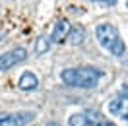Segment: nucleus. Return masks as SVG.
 <instances>
[{"label": "nucleus", "instance_id": "5", "mask_svg": "<svg viewBox=\"0 0 128 126\" xmlns=\"http://www.w3.org/2000/svg\"><path fill=\"white\" fill-rule=\"evenodd\" d=\"M70 29H72V25H70V22L66 20V18H60L58 22H56L54 29H52V33H50V43H64V41L68 39V35H70Z\"/></svg>", "mask_w": 128, "mask_h": 126}, {"label": "nucleus", "instance_id": "8", "mask_svg": "<svg viewBox=\"0 0 128 126\" xmlns=\"http://www.w3.org/2000/svg\"><path fill=\"white\" fill-rule=\"evenodd\" d=\"M37 86H39V80H37V76H35L33 72H24L22 78H20V82H18V87H20L22 91H31V89H35Z\"/></svg>", "mask_w": 128, "mask_h": 126}, {"label": "nucleus", "instance_id": "16", "mask_svg": "<svg viewBox=\"0 0 128 126\" xmlns=\"http://www.w3.org/2000/svg\"><path fill=\"white\" fill-rule=\"evenodd\" d=\"M126 8H128V0H126Z\"/></svg>", "mask_w": 128, "mask_h": 126}, {"label": "nucleus", "instance_id": "6", "mask_svg": "<svg viewBox=\"0 0 128 126\" xmlns=\"http://www.w3.org/2000/svg\"><path fill=\"white\" fill-rule=\"evenodd\" d=\"M99 120V114L95 110H88V112H76L68 118V126H93Z\"/></svg>", "mask_w": 128, "mask_h": 126}, {"label": "nucleus", "instance_id": "15", "mask_svg": "<svg viewBox=\"0 0 128 126\" xmlns=\"http://www.w3.org/2000/svg\"><path fill=\"white\" fill-rule=\"evenodd\" d=\"M88 2H99V0H88Z\"/></svg>", "mask_w": 128, "mask_h": 126}, {"label": "nucleus", "instance_id": "9", "mask_svg": "<svg viewBox=\"0 0 128 126\" xmlns=\"http://www.w3.org/2000/svg\"><path fill=\"white\" fill-rule=\"evenodd\" d=\"M68 39H70L72 45H80V43H84V39H86V31H84V27H72V29H70V35H68Z\"/></svg>", "mask_w": 128, "mask_h": 126}, {"label": "nucleus", "instance_id": "10", "mask_svg": "<svg viewBox=\"0 0 128 126\" xmlns=\"http://www.w3.org/2000/svg\"><path fill=\"white\" fill-rule=\"evenodd\" d=\"M48 47H50V39H48L47 35H43V37H39L37 39V54H43V52H47L48 50Z\"/></svg>", "mask_w": 128, "mask_h": 126}, {"label": "nucleus", "instance_id": "11", "mask_svg": "<svg viewBox=\"0 0 128 126\" xmlns=\"http://www.w3.org/2000/svg\"><path fill=\"white\" fill-rule=\"evenodd\" d=\"M93 126H116L114 122H105V120H101V122H95Z\"/></svg>", "mask_w": 128, "mask_h": 126}, {"label": "nucleus", "instance_id": "2", "mask_svg": "<svg viewBox=\"0 0 128 126\" xmlns=\"http://www.w3.org/2000/svg\"><path fill=\"white\" fill-rule=\"evenodd\" d=\"M95 37H97V41H99V45H101L107 52H111L112 56H122L126 52V45H124V41L120 39L118 29L112 24L97 25L95 27Z\"/></svg>", "mask_w": 128, "mask_h": 126}, {"label": "nucleus", "instance_id": "3", "mask_svg": "<svg viewBox=\"0 0 128 126\" xmlns=\"http://www.w3.org/2000/svg\"><path fill=\"white\" fill-rule=\"evenodd\" d=\"M25 58H27V50H25L24 47H16V48L6 50L4 54H0V72L14 68L16 64L24 62Z\"/></svg>", "mask_w": 128, "mask_h": 126}, {"label": "nucleus", "instance_id": "7", "mask_svg": "<svg viewBox=\"0 0 128 126\" xmlns=\"http://www.w3.org/2000/svg\"><path fill=\"white\" fill-rule=\"evenodd\" d=\"M126 107H128V95H118V97H114V99L109 103V112L120 118L122 112L126 110Z\"/></svg>", "mask_w": 128, "mask_h": 126}, {"label": "nucleus", "instance_id": "14", "mask_svg": "<svg viewBox=\"0 0 128 126\" xmlns=\"http://www.w3.org/2000/svg\"><path fill=\"white\" fill-rule=\"evenodd\" d=\"M45 126H60V124H58V122H47Z\"/></svg>", "mask_w": 128, "mask_h": 126}, {"label": "nucleus", "instance_id": "1", "mask_svg": "<svg viewBox=\"0 0 128 126\" xmlns=\"http://www.w3.org/2000/svg\"><path fill=\"white\" fill-rule=\"evenodd\" d=\"M103 78V72L95 66H78V68H64L60 72V80L70 87L91 89Z\"/></svg>", "mask_w": 128, "mask_h": 126}, {"label": "nucleus", "instance_id": "4", "mask_svg": "<svg viewBox=\"0 0 128 126\" xmlns=\"http://www.w3.org/2000/svg\"><path fill=\"white\" fill-rule=\"evenodd\" d=\"M31 118V112H0V126H25Z\"/></svg>", "mask_w": 128, "mask_h": 126}, {"label": "nucleus", "instance_id": "13", "mask_svg": "<svg viewBox=\"0 0 128 126\" xmlns=\"http://www.w3.org/2000/svg\"><path fill=\"white\" fill-rule=\"evenodd\" d=\"M120 118H122V120H126V122H128V107H126V110L122 112V116H120Z\"/></svg>", "mask_w": 128, "mask_h": 126}, {"label": "nucleus", "instance_id": "12", "mask_svg": "<svg viewBox=\"0 0 128 126\" xmlns=\"http://www.w3.org/2000/svg\"><path fill=\"white\" fill-rule=\"evenodd\" d=\"M116 2H118V0H103V4H105V6H114Z\"/></svg>", "mask_w": 128, "mask_h": 126}]
</instances>
